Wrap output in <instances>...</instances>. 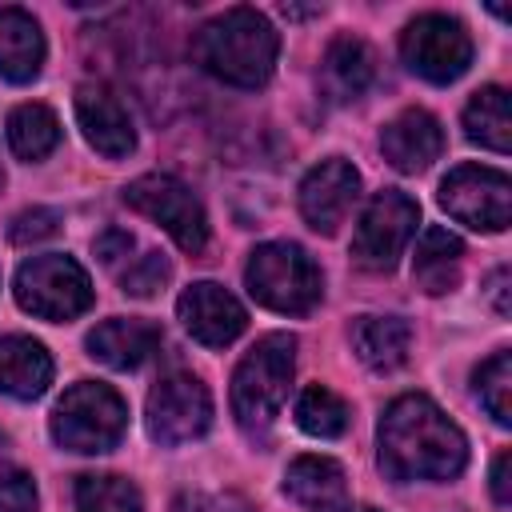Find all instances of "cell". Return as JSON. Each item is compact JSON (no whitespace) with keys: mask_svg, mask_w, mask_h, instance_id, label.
I'll use <instances>...</instances> for the list:
<instances>
[{"mask_svg":"<svg viewBox=\"0 0 512 512\" xmlns=\"http://www.w3.org/2000/svg\"><path fill=\"white\" fill-rule=\"evenodd\" d=\"M380 468L408 484V480H452L468 464L464 432L420 392L396 396L380 416Z\"/></svg>","mask_w":512,"mask_h":512,"instance_id":"cell-1","label":"cell"},{"mask_svg":"<svg viewBox=\"0 0 512 512\" xmlns=\"http://www.w3.org/2000/svg\"><path fill=\"white\" fill-rule=\"evenodd\" d=\"M192 56L196 64L236 88H260L280 56V36L272 28V20L256 8H228L220 16H212L208 24H200L196 40H192Z\"/></svg>","mask_w":512,"mask_h":512,"instance_id":"cell-2","label":"cell"},{"mask_svg":"<svg viewBox=\"0 0 512 512\" xmlns=\"http://www.w3.org/2000/svg\"><path fill=\"white\" fill-rule=\"evenodd\" d=\"M292 368H296V336L292 332H268L244 352V360L232 372V412L244 428L272 424V416L288 400Z\"/></svg>","mask_w":512,"mask_h":512,"instance_id":"cell-3","label":"cell"},{"mask_svg":"<svg viewBox=\"0 0 512 512\" xmlns=\"http://www.w3.org/2000/svg\"><path fill=\"white\" fill-rule=\"evenodd\" d=\"M244 284L256 304L284 312V316H304L324 296L320 268L312 264V256L300 244H288V240L252 248L248 264H244Z\"/></svg>","mask_w":512,"mask_h":512,"instance_id":"cell-4","label":"cell"},{"mask_svg":"<svg viewBox=\"0 0 512 512\" xmlns=\"http://www.w3.org/2000/svg\"><path fill=\"white\" fill-rule=\"evenodd\" d=\"M48 428H52V440L68 452H84V456L108 452L120 444L128 428V404L120 400L116 388L80 380L56 400Z\"/></svg>","mask_w":512,"mask_h":512,"instance_id":"cell-5","label":"cell"},{"mask_svg":"<svg viewBox=\"0 0 512 512\" xmlns=\"http://www.w3.org/2000/svg\"><path fill=\"white\" fill-rule=\"evenodd\" d=\"M16 304L52 324L76 320L92 308V280L72 256L44 252L16 268Z\"/></svg>","mask_w":512,"mask_h":512,"instance_id":"cell-6","label":"cell"},{"mask_svg":"<svg viewBox=\"0 0 512 512\" xmlns=\"http://www.w3.org/2000/svg\"><path fill=\"white\" fill-rule=\"evenodd\" d=\"M124 204L136 208L140 216L156 220L172 240L176 248L184 252H204L208 244V216L200 208V200L192 196V188L168 172H148V176H136L128 188H124Z\"/></svg>","mask_w":512,"mask_h":512,"instance_id":"cell-7","label":"cell"},{"mask_svg":"<svg viewBox=\"0 0 512 512\" xmlns=\"http://www.w3.org/2000/svg\"><path fill=\"white\" fill-rule=\"evenodd\" d=\"M144 424L148 436L164 448L200 440L212 424V396L208 384L192 372H168L156 380V388L148 392V408H144Z\"/></svg>","mask_w":512,"mask_h":512,"instance_id":"cell-8","label":"cell"},{"mask_svg":"<svg viewBox=\"0 0 512 512\" xmlns=\"http://www.w3.org/2000/svg\"><path fill=\"white\" fill-rule=\"evenodd\" d=\"M400 56L428 84H452L472 64V36L460 20H452L444 12H424L404 28Z\"/></svg>","mask_w":512,"mask_h":512,"instance_id":"cell-9","label":"cell"},{"mask_svg":"<svg viewBox=\"0 0 512 512\" xmlns=\"http://www.w3.org/2000/svg\"><path fill=\"white\" fill-rule=\"evenodd\" d=\"M440 204L476 232H504L512 220V180L488 164H460L440 180Z\"/></svg>","mask_w":512,"mask_h":512,"instance_id":"cell-10","label":"cell"},{"mask_svg":"<svg viewBox=\"0 0 512 512\" xmlns=\"http://www.w3.org/2000/svg\"><path fill=\"white\" fill-rule=\"evenodd\" d=\"M416 224H420V204L400 188H384V192L372 196V204L364 208V216L356 224L352 256L364 268L384 272V268H392L400 260V252L408 248Z\"/></svg>","mask_w":512,"mask_h":512,"instance_id":"cell-11","label":"cell"},{"mask_svg":"<svg viewBox=\"0 0 512 512\" xmlns=\"http://www.w3.org/2000/svg\"><path fill=\"white\" fill-rule=\"evenodd\" d=\"M356 196H360V172L344 156H328L316 168H308V176L300 180V216L308 220V228L332 236L344 224Z\"/></svg>","mask_w":512,"mask_h":512,"instance_id":"cell-12","label":"cell"},{"mask_svg":"<svg viewBox=\"0 0 512 512\" xmlns=\"http://www.w3.org/2000/svg\"><path fill=\"white\" fill-rule=\"evenodd\" d=\"M176 316H180V324L188 328V336L200 340L204 348H224V344H232V340L244 332V324H248L244 304H240L232 292H224L220 284H212V280L188 284V288L180 292V300H176Z\"/></svg>","mask_w":512,"mask_h":512,"instance_id":"cell-13","label":"cell"},{"mask_svg":"<svg viewBox=\"0 0 512 512\" xmlns=\"http://www.w3.org/2000/svg\"><path fill=\"white\" fill-rule=\"evenodd\" d=\"M76 124H80L84 140L108 160H120L136 148L132 116L120 104V96L104 84H80L76 88Z\"/></svg>","mask_w":512,"mask_h":512,"instance_id":"cell-14","label":"cell"},{"mask_svg":"<svg viewBox=\"0 0 512 512\" xmlns=\"http://www.w3.org/2000/svg\"><path fill=\"white\" fill-rule=\"evenodd\" d=\"M380 152L396 172H424L444 152V128L424 108H404L380 132Z\"/></svg>","mask_w":512,"mask_h":512,"instance_id":"cell-15","label":"cell"},{"mask_svg":"<svg viewBox=\"0 0 512 512\" xmlns=\"http://www.w3.org/2000/svg\"><path fill=\"white\" fill-rule=\"evenodd\" d=\"M160 340H164V332L152 320L112 316L88 332V356L108 364V368L128 372V368H140L144 360H152L160 352Z\"/></svg>","mask_w":512,"mask_h":512,"instance_id":"cell-16","label":"cell"},{"mask_svg":"<svg viewBox=\"0 0 512 512\" xmlns=\"http://www.w3.org/2000/svg\"><path fill=\"white\" fill-rule=\"evenodd\" d=\"M48 384H52L48 348L20 332L0 336V392L12 400H36Z\"/></svg>","mask_w":512,"mask_h":512,"instance_id":"cell-17","label":"cell"},{"mask_svg":"<svg viewBox=\"0 0 512 512\" xmlns=\"http://www.w3.org/2000/svg\"><path fill=\"white\" fill-rule=\"evenodd\" d=\"M284 496L308 512H336L348 496L344 468L328 456H296L284 472Z\"/></svg>","mask_w":512,"mask_h":512,"instance_id":"cell-18","label":"cell"},{"mask_svg":"<svg viewBox=\"0 0 512 512\" xmlns=\"http://www.w3.org/2000/svg\"><path fill=\"white\" fill-rule=\"evenodd\" d=\"M44 68V32L24 8H0V76L12 84L36 80Z\"/></svg>","mask_w":512,"mask_h":512,"instance_id":"cell-19","label":"cell"},{"mask_svg":"<svg viewBox=\"0 0 512 512\" xmlns=\"http://www.w3.org/2000/svg\"><path fill=\"white\" fill-rule=\"evenodd\" d=\"M348 336H352V352L372 372L400 368L408 360V348H412V328L404 316H356Z\"/></svg>","mask_w":512,"mask_h":512,"instance_id":"cell-20","label":"cell"},{"mask_svg":"<svg viewBox=\"0 0 512 512\" xmlns=\"http://www.w3.org/2000/svg\"><path fill=\"white\" fill-rule=\"evenodd\" d=\"M460 260H464L460 236L432 224V228L420 232V244H416V256H412V280L428 296H444L460 284Z\"/></svg>","mask_w":512,"mask_h":512,"instance_id":"cell-21","label":"cell"},{"mask_svg":"<svg viewBox=\"0 0 512 512\" xmlns=\"http://www.w3.org/2000/svg\"><path fill=\"white\" fill-rule=\"evenodd\" d=\"M376 76V56L360 36H336L324 52V80L340 100H356Z\"/></svg>","mask_w":512,"mask_h":512,"instance_id":"cell-22","label":"cell"},{"mask_svg":"<svg viewBox=\"0 0 512 512\" xmlns=\"http://www.w3.org/2000/svg\"><path fill=\"white\" fill-rule=\"evenodd\" d=\"M464 136L480 148L492 152H508L512 148V112H508V92L488 84L480 88L468 108H464Z\"/></svg>","mask_w":512,"mask_h":512,"instance_id":"cell-23","label":"cell"},{"mask_svg":"<svg viewBox=\"0 0 512 512\" xmlns=\"http://www.w3.org/2000/svg\"><path fill=\"white\" fill-rule=\"evenodd\" d=\"M8 144L20 160H44L60 144V120L48 104H20L8 112Z\"/></svg>","mask_w":512,"mask_h":512,"instance_id":"cell-24","label":"cell"},{"mask_svg":"<svg viewBox=\"0 0 512 512\" xmlns=\"http://www.w3.org/2000/svg\"><path fill=\"white\" fill-rule=\"evenodd\" d=\"M76 512H144V500L128 476L88 472L76 480Z\"/></svg>","mask_w":512,"mask_h":512,"instance_id":"cell-25","label":"cell"},{"mask_svg":"<svg viewBox=\"0 0 512 512\" xmlns=\"http://www.w3.org/2000/svg\"><path fill=\"white\" fill-rule=\"evenodd\" d=\"M296 424H300L308 436H316V440H336V436H344V428H348V404H344L332 388L308 384V388L296 396Z\"/></svg>","mask_w":512,"mask_h":512,"instance_id":"cell-26","label":"cell"},{"mask_svg":"<svg viewBox=\"0 0 512 512\" xmlns=\"http://www.w3.org/2000/svg\"><path fill=\"white\" fill-rule=\"evenodd\" d=\"M476 396L496 424H512V352L500 348L476 368Z\"/></svg>","mask_w":512,"mask_h":512,"instance_id":"cell-27","label":"cell"},{"mask_svg":"<svg viewBox=\"0 0 512 512\" xmlns=\"http://www.w3.org/2000/svg\"><path fill=\"white\" fill-rule=\"evenodd\" d=\"M168 276H172V264L160 256V252H144L140 260H132L128 264V272L120 276V288L128 292V296H156L164 284H168Z\"/></svg>","mask_w":512,"mask_h":512,"instance_id":"cell-28","label":"cell"},{"mask_svg":"<svg viewBox=\"0 0 512 512\" xmlns=\"http://www.w3.org/2000/svg\"><path fill=\"white\" fill-rule=\"evenodd\" d=\"M56 228H60V216L52 208H24L20 216H12L8 240L12 244H36V240L56 236Z\"/></svg>","mask_w":512,"mask_h":512,"instance_id":"cell-29","label":"cell"},{"mask_svg":"<svg viewBox=\"0 0 512 512\" xmlns=\"http://www.w3.org/2000/svg\"><path fill=\"white\" fill-rule=\"evenodd\" d=\"M0 512H36V484L24 468H0Z\"/></svg>","mask_w":512,"mask_h":512,"instance_id":"cell-30","label":"cell"},{"mask_svg":"<svg viewBox=\"0 0 512 512\" xmlns=\"http://www.w3.org/2000/svg\"><path fill=\"white\" fill-rule=\"evenodd\" d=\"M132 232H124V228H104L100 236H96V256H100V264H116V260H124L128 252H132Z\"/></svg>","mask_w":512,"mask_h":512,"instance_id":"cell-31","label":"cell"},{"mask_svg":"<svg viewBox=\"0 0 512 512\" xmlns=\"http://www.w3.org/2000/svg\"><path fill=\"white\" fill-rule=\"evenodd\" d=\"M508 468H512V452H500V456L492 460V496H496V504H508V500H512Z\"/></svg>","mask_w":512,"mask_h":512,"instance_id":"cell-32","label":"cell"},{"mask_svg":"<svg viewBox=\"0 0 512 512\" xmlns=\"http://www.w3.org/2000/svg\"><path fill=\"white\" fill-rule=\"evenodd\" d=\"M488 300H492V308H496V316H508V268H496L492 272V280H488Z\"/></svg>","mask_w":512,"mask_h":512,"instance_id":"cell-33","label":"cell"},{"mask_svg":"<svg viewBox=\"0 0 512 512\" xmlns=\"http://www.w3.org/2000/svg\"><path fill=\"white\" fill-rule=\"evenodd\" d=\"M172 512H204V508H200L196 496H176V500H172Z\"/></svg>","mask_w":512,"mask_h":512,"instance_id":"cell-34","label":"cell"},{"mask_svg":"<svg viewBox=\"0 0 512 512\" xmlns=\"http://www.w3.org/2000/svg\"><path fill=\"white\" fill-rule=\"evenodd\" d=\"M336 512H376V508H368V504H340Z\"/></svg>","mask_w":512,"mask_h":512,"instance_id":"cell-35","label":"cell"},{"mask_svg":"<svg viewBox=\"0 0 512 512\" xmlns=\"http://www.w3.org/2000/svg\"><path fill=\"white\" fill-rule=\"evenodd\" d=\"M0 184H4V168H0Z\"/></svg>","mask_w":512,"mask_h":512,"instance_id":"cell-36","label":"cell"},{"mask_svg":"<svg viewBox=\"0 0 512 512\" xmlns=\"http://www.w3.org/2000/svg\"><path fill=\"white\" fill-rule=\"evenodd\" d=\"M0 444H4V432H0Z\"/></svg>","mask_w":512,"mask_h":512,"instance_id":"cell-37","label":"cell"}]
</instances>
